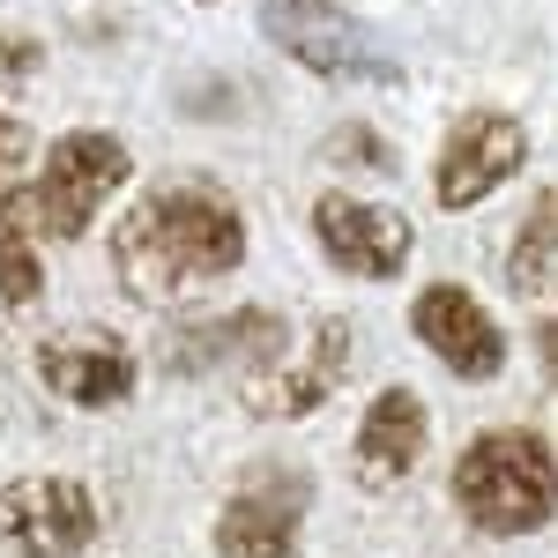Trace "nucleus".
I'll return each instance as SVG.
<instances>
[{
  "instance_id": "f257e3e1",
  "label": "nucleus",
  "mask_w": 558,
  "mask_h": 558,
  "mask_svg": "<svg viewBox=\"0 0 558 558\" xmlns=\"http://www.w3.org/2000/svg\"><path fill=\"white\" fill-rule=\"evenodd\" d=\"M246 246H254L246 209L216 179H165L112 223L105 260L134 305H179L216 291L223 276H239Z\"/></svg>"
},
{
  "instance_id": "f03ea898",
  "label": "nucleus",
  "mask_w": 558,
  "mask_h": 558,
  "mask_svg": "<svg viewBox=\"0 0 558 558\" xmlns=\"http://www.w3.org/2000/svg\"><path fill=\"white\" fill-rule=\"evenodd\" d=\"M447 499H454V514L470 521L476 536H499V544L544 536L558 521V447L529 425L476 432L454 454Z\"/></svg>"
},
{
  "instance_id": "7ed1b4c3",
  "label": "nucleus",
  "mask_w": 558,
  "mask_h": 558,
  "mask_svg": "<svg viewBox=\"0 0 558 558\" xmlns=\"http://www.w3.org/2000/svg\"><path fill=\"white\" fill-rule=\"evenodd\" d=\"M134 179V149L112 128H68L38 149L31 179L15 186V209L31 216L38 239H60L75 246L89 239V223L105 216V202Z\"/></svg>"
},
{
  "instance_id": "20e7f679",
  "label": "nucleus",
  "mask_w": 558,
  "mask_h": 558,
  "mask_svg": "<svg viewBox=\"0 0 558 558\" xmlns=\"http://www.w3.org/2000/svg\"><path fill=\"white\" fill-rule=\"evenodd\" d=\"M97 492L83 476H8L0 484V558H89L97 544Z\"/></svg>"
},
{
  "instance_id": "39448f33",
  "label": "nucleus",
  "mask_w": 558,
  "mask_h": 558,
  "mask_svg": "<svg viewBox=\"0 0 558 558\" xmlns=\"http://www.w3.org/2000/svg\"><path fill=\"white\" fill-rule=\"evenodd\" d=\"M260 31H268L276 52H291L305 75H320V83H395L402 75L380 52V38L357 15H343L336 0H268Z\"/></svg>"
},
{
  "instance_id": "423d86ee",
  "label": "nucleus",
  "mask_w": 558,
  "mask_h": 558,
  "mask_svg": "<svg viewBox=\"0 0 558 558\" xmlns=\"http://www.w3.org/2000/svg\"><path fill=\"white\" fill-rule=\"evenodd\" d=\"M529 165V128L499 105H470L454 128L439 134V157H432V202L447 216L484 209L507 179Z\"/></svg>"
},
{
  "instance_id": "0eeeda50",
  "label": "nucleus",
  "mask_w": 558,
  "mask_h": 558,
  "mask_svg": "<svg viewBox=\"0 0 558 558\" xmlns=\"http://www.w3.org/2000/svg\"><path fill=\"white\" fill-rule=\"evenodd\" d=\"M313 246L320 260L350 276V283H395L410 254H417V223L402 209H387V202H365V194H343V186H328V194H313Z\"/></svg>"
},
{
  "instance_id": "6e6552de",
  "label": "nucleus",
  "mask_w": 558,
  "mask_h": 558,
  "mask_svg": "<svg viewBox=\"0 0 558 558\" xmlns=\"http://www.w3.org/2000/svg\"><path fill=\"white\" fill-rule=\"evenodd\" d=\"M410 336L425 343L432 365H447L454 380H470V387H492L507 373V328L462 283H425L410 299Z\"/></svg>"
},
{
  "instance_id": "1a4fd4ad",
  "label": "nucleus",
  "mask_w": 558,
  "mask_h": 558,
  "mask_svg": "<svg viewBox=\"0 0 558 558\" xmlns=\"http://www.w3.org/2000/svg\"><path fill=\"white\" fill-rule=\"evenodd\" d=\"M305 507H313V484H305L299 470L246 476V484L216 507V529H209L216 558H299Z\"/></svg>"
},
{
  "instance_id": "9d476101",
  "label": "nucleus",
  "mask_w": 558,
  "mask_h": 558,
  "mask_svg": "<svg viewBox=\"0 0 558 558\" xmlns=\"http://www.w3.org/2000/svg\"><path fill=\"white\" fill-rule=\"evenodd\" d=\"M31 365H38L45 395H60L68 410H120V402H134V387H142V357L120 336H105V328L45 336L31 350Z\"/></svg>"
},
{
  "instance_id": "9b49d317",
  "label": "nucleus",
  "mask_w": 558,
  "mask_h": 558,
  "mask_svg": "<svg viewBox=\"0 0 558 558\" xmlns=\"http://www.w3.org/2000/svg\"><path fill=\"white\" fill-rule=\"evenodd\" d=\"M432 454V410L417 387H380L373 402H365V417L350 432V476L365 484V492H395V484H410V476L425 470Z\"/></svg>"
},
{
  "instance_id": "f8f14e48",
  "label": "nucleus",
  "mask_w": 558,
  "mask_h": 558,
  "mask_svg": "<svg viewBox=\"0 0 558 558\" xmlns=\"http://www.w3.org/2000/svg\"><path fill=\"white\" fill-rule=\"evenodd\" d=\"M216 365L239 373L246 387H254L260 373H276V365H283V320L260 313V305H239V313H223V320L179 328L172 350H165V373H179V380H202Z\"/></svg>"
},
{
  "instance_id": "ddd939ff",
  "label": "nucleus",
  "mask_w": 558,
  "mask_h": 558,
  "mask_svg": "<svg viewBox=\"0 0 558 558\" xmlns=\"http://www.w3.org/2000/svg\"><path fill=\"white\" fill-rule=\"evenodd\" d=\"M343 373H350V320H320L313 336H305V350L299 357H283L276 373H260L246 395V410L254 417H313L336 387H343Z\"/></svg>"
},
{
  "instance_id": "4468645a",
  "label": "nucleus",
  "mask_w": 558,
  "mask_h": 558,
  "mask_svg": "<svg viewBox=\"0 0 558 558\" xmlns=\"http://www.w3.org/2000/svg\"><path fill=\"white\" fill-rule=\"evenodd\" d=\"M507 291H514V299H544V291H558V186H544V194L529 202V216L514 223Z\"/></svg>"
},
{
  "instance_id": "2eb2a0df",
  "label": "nucleus",
  "mask_w": 558,
  "mask_h": 558,
  "mask_svg": "<svg viewBox=\"0 0 558 558\" xmlns=\"http://www.w3.org/2000/svg\"><path fill=\"white\" fill-rule=\"evenodd\" d=\"M45 299V260H38V231L15 209V194H0V305L31 313Z\"/></svg>"
},
{
  "instance_id": "dca6fc26",
  "label": "nucleus",
  "mask_w": 558,
  "mask_h": 558,
  "mask_svg": "<svg viewBox=\"0 0 558 558\" xmlns=\"http://www.w3.org/2000/svg\"><path fill=\"white\" fill-rule=\"evenodd\" d=\"M328 157H336V165H350V172H395V149H387L365 120H343V128L328 134Z\"/></svg>"
},
{
  "instance_id": "f3484780",
  "label": "nucleus",
  "mask_w": 558,
  "mask_h": 558,
  "mask_svg": "<svg viewBox=\"0 0 558 558\" xmlns=\"http://www.w3.org/2000/svg\"><path fill=\"white\" fill-rule=\"evenodd\" d=\"M31 165H38V134L0 105V194H15V186L31 179Z\"/></svg>"
},
{
  "instance_id": "a211bd4d",
  "label": "nucleus",
  "mask_w": 558,
  "mask_h": 558,
  "mask_svg": "<svg viewBox=\"0 0 558 558\" xmlns=\"http://www.w3.org/2000/svg\"><path fill=\"white\" fill-rule=\"evenodd\" d=\"M38 68H45V45L31 38V31H8V23H0V75H8V83H31Z\"/></svg>"
},
{
  "instance_id": "6ab92c4d",
  "label": "nucleus",
  "mask_w": 558,
  "mask_h": 558,
  "mask_svg": "<svg viewBox=\"0 0 558 558\" xmlns=\"http://www.w3.org/2000/svg\"><path fill=\"white\" fill-rule=\"evenodd\" d=\"M529 336H536V357H544V380L558 387V320H536Z\"/></svg>"
},
{
  "instance_id": "aec40b11",
  "label": "nucleus",
  "mask_w": 558,
  "mask_h": 558,
  "mask_svg": "<svg viewBox=\"0 0 558 558\" xmlns=\"http://www.w3.org/2000/svg\"><path fill=\"white\" fill-rule=\"evenodd\" d=\"M202 8H216V0H202Z\"/></svg>"
}]
</instances>
